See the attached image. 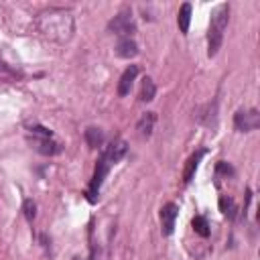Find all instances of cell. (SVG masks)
I'll return each instance as SVG.
<instances>
[{
    "instance_id": "1",
    "label": "cell",
    "mask_w": 260,
    "mask_h": 260,
    "mask_svg": "<svg viewBox=\"0 0 260 260\" xmlns=\"http://www.w3.org/2000/svg\"><path fill=\"white\" fill-rule=\"evenodd\" d=\"M37 30L51 41L65 43L73 35V16L65 8H49L37 16Z\"/></svg>"
},
{
    "instance_id": "2",
    "label": "cell",
    "mask_w": 260,
    "mask_h": 260,
    "mask_svg": "<svg viewBox=\"0 0 260 260\" xmlns=\"http://www.w3.org/2000/svg\"><path fill=\"white\" fill-rule=\"evenodd\" d=\"M228 18H230V6L228 4H219L209 20V30H207V55L215 57L221 43H223V32L228 26Z\"/></svg>"
},
{
    "instance_id": "3",
    "label": "cell",
    "mask_w": 260,
    "mask_h": 260,
    "mask_svg": "<svg viewBox=\"0 0 260 260\" xmlns=\"http://www.w3.org/2000/svg\"><path fill=\"white\" fill-rule=\"evenodd\" d=\"M30 134H32V144L41 154H49L51 156V154H57L61 150V144L51 138V130H47L43 126H32Z\"/></svg>"
},
{
    "instance_id": "4",
    "label": "cell",
    "mask_w": 260,
    "mask_h": 260,
    "mask_svg": "<svg viewBox=\"0 0 260 260\" xmlns=\"http://www.w3.org/2000/svg\"><path fill=\"white\" fill-rule=\"evenodd\" d=\"M108 30L114 32V35L130 37V35L136 30V24H134V18H132V10H130V8L120 10V12L108 22Z\"/></svg>"
},
{
    "instance_id": "5",
    "label": "cell",
    "mask_w": 260,
    "mask_h": 260,
    "mask_svg": "<svg viewBox=\"0 0 260 260\" xmlns=\"http://www.w3.org/2000/svg\"><path fill=\"white\" fill-rule=\"evenodd\" d=\"M234 126L238 132H252L260 126V114L258 110L250 108V110H238L234 116Z\"/></svg>"
},
{
    "instance_id": "6",
    "label": "cell",
    "mask_w": 260,
    "mask_h": 260,
    "mask_svg": "<svg viewBox=\"0 0 260 260\" xmlns=\"http://www.w3.org/2000/svg\"><path fill=\"white\" fill-rule=\"evenodd\" d=\"M177 215H179V207H177L175 203H167V205L160 207V223H162V232H165L167 236L173 234Z\"/></svg>"
},
{
    "instance_id": "7",
    "label": "cell",
    "mask_w": 260,
    "mask_h": 260,
    "mask_svg": "<svg viewBox=\"0 0 260 260\" xmlns=\"http://www.w3.org/2000/svg\"><path fill=\"white\" fill-rule=\"evenodd\" d=\"M136 75H138V65H130V67H126V71L122 73V77H120V81H118V95L124 98V95L130 93Z\"/></svg>"
},
{
    "instance_id": "8",
    "label": "cell",
    "mask_w": 260,
    "mask_h": 260,
    "mask_svg": "<svg viewBox=\"0 0 260 260\" xmlns=\"http://www.w3.org/2000/svg\"><path fill=\"white\" fill-rule=\"evenodd\" d=\"M116 55L122 57V59H132V57H136V55H138V45H136V41L130 39V37H122V39L118 41V45H116Z\"/></svg>"
},
{
    "instance_id": "9",
    "label": "cell",
    "mask_w": 260,
    "mask_h": 260,
    "mask_svg": "<svg viewBox=\"0 0 260 260\" xmlns=\"http://www.w3.org/2000/svg\"><path fill=\"white\" fill-rule=\"evenodd\" d=\"M126 150H128L126 142H124L122 138H116V140H112V142L104 148V154L112 160V165H116L118 160H122V156L126 154Z\"/></svg>"
},
{
    "instance_id": "10",
    "label": "cell",
    "mask_w": 260,
    "mask_h": 260,
    "mask_svg": "<svg viewBox=\"0 0 260 260\" xmlns=\"http://www.w3.org/2000/svg\"><path fill=\"white\" fill-rule=\"evenodd\" d=\"M154 122H156V114H154V112H146V114H142V118H140L138 124H136L138 134H140L142 138H148V136L152 134Z\"/></svg>"
},
{
    "instance_id": "11",
    "label": "cell",
    "mask_w": 260,
    "mask_h": 260,
    "mask_svg": "<svg viewBox=\"0 0 260 260\" xmlns=\"http://www.w3.org/2000/svg\"><path fill=\"white\" fill-rule=\"evenodd\" d=\"M203 154H205V150L201 148V150L193 152V154L187 158V165H185V169H183V181H185V183H189V181L193 179V175H195V171H197L199 160L203 158Z\"/></svg>"
},
{
    "instance_id": "12",
    "label": "cell",
    "mask_w": 260,
    "mask_h": 260,
    "mask_svg": "<svg viewBox=\"0 0 260 260\" xmlns=\"http://www.w3.org/2000/svg\"><path fill=\"white\" fill-rule=\"evenodd\" d=\"M189 22H191V4L185 2V4H181L179 14H177V24H179L181 32H187L189 30Z\"/></svg>"
},
{
    "instance_id": "13",
    "label": "cell",
    "mask_w": 260,
    "mask_h": 260,
    "mask_svg": "<svg viewBox=\"0 0 260 260\" xmlns=\"http://www.w3.org/2000/svg\"><path fill=\"white\" fill-rule=\"evenodd\" d=\"M154 93H156V85L150 77H144L142 79V85H140V102H152L154 100Z\"/></svg>"
},
{
    "instance_id": "14",
    "label": "cell",
    "mask_w": 260,
    "mask_h": 260,
    "mask_svg": "<svg viewBox=\"0 0 260 260\" xmlns=\"http://www.w3.org/2000/svg\"><path fill=\"white\" fill-rule=\"evenodd\" d=\"M85 142H87L89 148L102 146V142H104V132H102L100 128H95V126L87 128V130H85Z\"/></svg>"
},
{
    "instance_id": "15",
    "label": "cell",
    "mask_w": 260,
    "mask_h": 260,
    "mask_svg": "<svg viewBox=\"0 0 260 260\" xmlns=\"http://www.w3.org/2000/svg\"><path fill=\"white\" fill-rule=\"evenodd\" d=\"M219 211H221L225 217L234 219V217H236V211H238L236 201H234L230 195H221V197H219Z\"/></svg>"
},
{
    "instance_id": "16",
    "label": "cell",
    "mask_w": 260,
    "mask_h": 260,
    "mask_svg": "<svg viewBox=\"0 0 260 260\" xmlns=\"http://www.w3.org/2000/svg\"><path fill=\"white\" fill-rule=\"evenodd\" d=\"M193 230H195L199 236L207 238V236H209V223H207V219H205L203 215H195V217H193Z\"/></svg>"
},
{
    "instance_id": "17",
    "label": "cell",
    "mask_w": 260,
    "mask_h": 260,
    "mask_svg": "<svg viewBox=\"0 0 260 260\" xmlns=\"http://www.w3.org/2000/svg\"><path fill=\"white\" fill-rule=\"evenodd\" d=\"M22 211H24V217H26L28 221H32L35 215H37V205H35V201H32V199H24V203H22Z\"/></svg>"
},
{
    "instance_id": "18",
    "label": "cell",
    "mask_w": 260,
    "mask_h": 260,
    "mask_svg": "<svg viewBox=\"0 0 260 260\" xmlns=\"http://www.w3.org/2000/svg\"><path fill=\"white\" fill-rule=\"evenodd\" d=\"M18 75L8 67V65H4V63H0V79H8V81H12V79H16Z\"/></svg>"
},
{
    "instance_id": "19",
    "label": "cell",
    "mask_w": 260,
    "mask_h": 260,
    "mask_svg": "<svg viewBox=\"0 0 260 260\" xmlns=\"http://www.w3.org/2000/svg\"><path fill=\"white\" fill-rule=\"evenodd\" d=\"M75 260H77V258H75Z\"/></svg>"
}]
</instances>
